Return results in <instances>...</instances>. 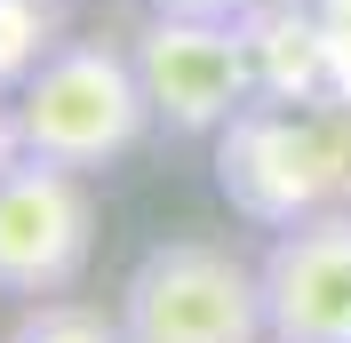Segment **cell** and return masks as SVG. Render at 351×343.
<instances>
[{
    "instance_id": "1",
    "label": "cell",
    "mask_w": 351,
    "mask_h": 343,
    "mask_svg": "<svg viewBox=\"0 0 351 343\" xmlns=\"http://www.w3.org/2000/svg\"><path fill=\"white\" fill-rule=\"evenodd\" d=\"M216 192L256 232L351 208V104H240L216 136Z\"/></svg>"
},
{
    "instance_id": "2",
    "label": "cell",
    "mask_w": 351,
    "mask_h": 343,
    "mask_svg": "<svg viewBox=\"0 0 351 343\" xmlns=\"http://www.w3.org/2000/svg\"><path fill=\"white\" fill-rule=\"evenodd\" d=\"M8 104H16L24 152L64 160V168H80V176H104L112 160H128V152L160 128L136 56L120 40H104V32L56 40L40 56V72H32Z\"/></svg>"
},
{
    "instance_id": "3",
    "label": "cell",
    "mask_w": 351,
    "mask_h": 343,
    "mask_svg": "<svg viewBox=\"0 0 351 343\" xmlns=\"http://www.w3.org/2000/svg\"><path fill=\"white\" fill-rule=\"evenodd\" d=\"M120 327L128 343H271L263 311V263H247L232 239H160L120 279Z\"/></svg>"
},
{
    "instance_id": "4",
    "label": "cell",
    "mask_w": 351,
    "mask_h": 343,
    "mask_svg": "<svg viewBox=\"0 0 351 343\" xmlns=\"http://www.w3.org/2000/svg\"><path fill=\"white\" fill-rule=\"evenodd\" d=\"M128 56L144 72L160 136H184V144H216L223 120L263 96L240 16H160V8H144Z\"/></svg>"
},
{
    "instance_id": "5",
    "label": "cell",
    "mask_w": 351,
    "mask_h": 343,
    "mask_svg": "<svg viewBox=\"0 0 351 343\" xmlns=\"http://www.w3.org/2000/svg\"><path fill=\"white\" fill-rule=\"evenodd\" d=\"M96 256V184L64 160L16 152L0 168V296H72Z\"/></svg>"
},
{
    "instance_id": "6",
    "label": "cell",
    "mask_w": 351,
    "mask_h": 343,
    "mask_svg": "<svg viewBox=\"0 0 351 343\" xmlns=\"http://www.w3.org/2000/svg\"><path fill=\"white\" fill-rule=\"evenodd\" d=\"M271 343H351V208H319L263 248Z\"/></svg>"
},
{
    "instance_id": "7",
    "label": "cell",
    "mask_w": 351,
    "mask_h": 343,
    "mask_svg": "<svg viewBox=\"0 0 351 343\" xmlns=\"http://www.w3.org/2000/svg\"><path fill=\"white\" fill-rule=\"evenodd\" d=\"M247 48H256V88L271 104H335V80H328V48L311 32V8L304 0H263L247 8Z\"/></svg>"
},
{
    "instance_id": "8",
    "label": "cell",
    "mask_w": 351,
    "mask_h": 343,
    "mask_svg": "<svg viewBox=\"0 0 351 343\" xmlns=\"http://www.w3.org/2000/svg\"><path fill=\"white\" fill-rule=\"evenodd\" d=\"M56 40H64V8L56 0H0V96H16Z\"/></svg>"
},
{
    "instance_id": "9",
    "label": "cell",
    "mask_w": 351,
    "mask_h": 343,
    "mask_svg": "<svg viewBox=\"0 0 351 343\" xmlns=\"http://www.w3.org/2000/svg\"><path fill=\"white\" fill-rule=\"evenodd\" d=\"M0 343H128V327H120V311H104V303L40 296V303L16 311V327H8Z\"/></svg>"
},
{
    "instance_id": "10",
    "label": "cell",
    "mask_w": 351,
    "mask_h": 343,
    "mask_svg": "<svg viewBox=\"0 0 351 343\" xmlns=\"http://www.w3.org/2000/svg\"><path fill=\"white\" fill-rule=\"evenodd\" d=\"M311 8V32L328 48V80H335V104H351V0H304Z\"/></svg>"
},
{
    "instance_id": "11",
    "label": "cell",
    "mask_w": 351,
    "mask_h": 343,
    "mask_svg": "<svg viewBox=\"0 0 351 343\" xmlns=\"http://www.w3.org/2000/svg\"><path fill=\"white\" fill-rule=\"evenodd\" d=\"M144 8H160V16H247L263 0H144Z\"/></svg>"
},
{
    "instance_id": "12",
    "label": "cell",
    "mask_w": 351,
    "mask_h": 343,
    "mask_svg": "<svg viewBox=\"0 0 351 343\" xmlns=\"http://www.w3.org/2000/svg\"><path fill=\"white\" fill-rule=\"evenodd\" d=\"M24 152V136H16V104H8V96H0V168H8V160H16Z\"/></svg>"
}]
</instances>
